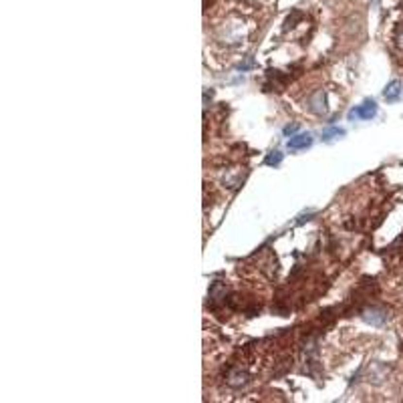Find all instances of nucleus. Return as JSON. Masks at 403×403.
<instances>
[{"label": "nucleus", "mask_w": 403, "mask_h": 403, "mask_svg": "<svg viewBox=\"0 0 403 403\" xmlns=\"http://www.w3.org/2000/svg\"><path fill=\"white\" fill-rule=\"evenodd\" d=\"M264 161H266L268 166H278L280 161H282V153H280V151H270V153L266 155V159H264Z\"/></svg>", "instance_id": "nucleus-7"}, {"label": "nucleus", "mask_w": 403, "mask_h": 403, "mask_svg": "<svg viewBox=\"0 0 403 403\" xmlns=\"http://www.w3.org/2000/svg\"><path fill=\"white\" fill-rule=\"evenodd\" d=\"M297 131H299V125H297V123H292V125H286V127H285V135H286V137H292V135H294V133H297Z\"/></svg>", "instance_id": "nucleus-8"}, {"label": "nucleus", "mask_w": 403, "mask_h": 403, "mask_svg": "<svg viewBox=\"0 0 403 403\" xmlns=\"http://www.w3.org/2000/svg\"><path fill=\"white\" fill-rule=\"evenodd\" d=\"M313 143V135L311 133H297V135H292L288 139V150H306L308 145Z\"/></svg>", "instance_id": "nucleus-3"}, {"label": "nucleus", "mask_w": 403, "mask_h": 403, "mask_svg": "<svg viewBox=\"0 0 403 403\" xmlns=\"http://www.w3.org/2000/svg\"><path fill=\"white\" fill-rule=\"evenodd\" d=\"M361 317H363V320L371 322L373 327H381L387 320V311H383V308H379V306H371V308H367V311H363Z\"/></svg>", "instance_id": "nucleus-2"}, {"label": "nucleus", "mask_w": 403, "mask_h": 403, "mask_svg": "<svg viewBox=\"0 0 403 403\" xmlns=\"http://www.w3.org/2000/svg\"><path fill=\"white\" fill-rule=\"evenodd\" d=\"M339 135H345V129L331 127V129H327V131H322V141H331L333 137H339Z\"/></svg>", "instance_id": "nucleus-6"}, {"label": "nucleus", "mask_w": 403, "mask_h": 403, "mask_svg": "<svg viewBox=\"0 0 403 403\" xmlns=\"http://www.w3.org/2000/svg\"><path fill=\"white\" fill-rule=\"evenodd\" d=\"M401 93H403V85H401V81H391L387 87H385V91H383V97L389 101V103H395L399 97H401Z\"/></svg>", "instance_id": "nucleus-4"}, {"label": "nucleus", "mask_w": 403, "mask_h": 403, "mask_svg": "<svg viewBox=\"0 0 403 403\" xmlns=\"http://www.w3.org/2000/svg\"><path fill=\"white\" fill-rule=\"evenodd\" d=\"M375 115H377V103L367 99L363 105H357L355 109L349 111V119H373Z\"/></svg>", "instance_id": "nucleus-1"}, {"label": "nucleus", "mask_w": 403, "mask_h": 403, "mask_svg": "<svg viewBox=\"0 0 403 403\" xmlns=\"http://www.w3.org/2000/svg\"><path fill=\"white\" fill-rule=\"evenodd\" d=\"M308 109L313 113H325L327 107H325V93L319 91L313 99H308Z\"/></svg>", "instance_id": "nucleus-5"}]
</instances>
